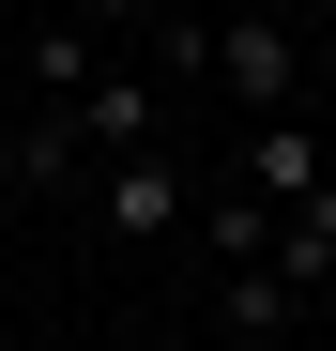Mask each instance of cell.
Here are the masks:
<instances>
[{
    "instance_id": "7",
    "label": "cell",
    "mask_w": 336,
    "mask_h": 351,
    "mask_svg": "<svg viewBox=\"0 0 336 351\" xmlns=\"http://www.w3.org/2000/svg\"><path fill=\"white\" fill-rule=\"evenodd\" d=\"M16 77H46V92H92V31H77V16H31V31H16Z\"/></svg>"
},
{
    "instance_id": "4",
    "label": "cell",
    "mask_w": 336,
    "mask_h": 351,
    "mask_svg": "<svg viewBox=\"0 0 336 351\" xmlns=\"http://www.w3.org/2000/svg\"><path fill=\"white\" fill-rule=\"evenodd\" d=\"M62 123H77V153H107V168H123V153H168V138H153V77H123V62H92V92H62Z\"/></svg>"
},
{
    "instance_id": "1",
    "label": "cell",
    "mask_w": 336,
    "mask_h": 351,
    "mask_svg": "<svg viewBox=\"0 0 336 351\" xmlns=\"http://www.w3.org/2000/svg\"><path fill=\"white\" fill-rule=\"evenodd\" d=\"M92 229H107V245H184V229H199V168H184V153L92 168Z\"/></svg>"
},
{
    "instance_id": "11",
    "label": "cell",
    "mask_w": 336,
    "mask_h": 351,
    "mask_svg": "<svg viewBox=\"0 0 336 351\" xmlns=\"http://www.w3.org/2000/svg\"><path fill=\"white\" fill-rule=\"evenodd\" d=\"M0 184H16V123H0Z\"/></svg>"
},
{
    "instance_id": "9",
    "label": "cell",
    "mask_w": 336,
    "mask_h": 351,
    "mask_svg": "<svg viewBox=\"0 0 336 351\" xmlns=\"http://www.w3.org/2000/svg\"><path fill=\"white\" fill-rule=\"evenodd\" d=\"M77 31H153V0H62Z\"/></svg>"
},
{
    "instance_id": "6",
    "label": "cell",
    "mask_w": 336,
    "mask_h": 351,
    "mask_svg": "<svg viewBox=\"0 0 336 351\" xmlns=\"http://www.w3.org/2000/svg\"><path fill=\"white\" fill-rule=\"evenodd\" d=\"M275 290H291V306H306V290H336V199H306V214H275V260H260Z\"/></svg>"
},
{
    "instance_id": "2",
    "label": "cell",
    "mask_w": 336,
    "mask_h": 351,
    "mask_svg": "<svg viewBox=\"0 0 336 351\" xmlns=\"http://www.w3.org/2000/svg\"><path fill=\"white\" fill-rule=\"evenodd\" d=\"M214 92H230L245 123H291L306 107V16H230L214 31Z\"/></svg>"
},
{
    "instance_id": "10",
    "label": "cell",
    "mask_w": 336,
    "mask_h": 351,
    "mask_svg": "<svg viewBox=\"0 0 336 351\" xmlns=\"http://www.w3.org/2000/svg\"><path fill=\"white\" fill-rule=\"evenodd\" d=\"M16 31H31V0H0V46H16Z\"/></svg>"
},
{
    "instance_id": "5",
    "label": "cell",
    "mask_w": 336,
    "mask_h": 351,
    "mask_svg": "<svg viewBox=\"0 0 336 351\" xmlns=\"http://www.w3.org/2000/svg\"><path fill=\"white\" fill-rule=\"evenodd\" d=\"M184 245H214V275H260L275 260V214L230 184V168H214V184H199V229H184Z\"/></svg>"
},
{
    "instance_id": "8",
    "label": "cell",
    "mask_w": 336,
    "mask_h": 351,
    "mask_svg": "<svg viewBox=\"0 0 336 351\" xmlns=\"http://www.w3.org/2000/svg\"><path fill=\"white\" fill-rule=\"evenodd\" d=\"M16 184H77V123H31L16 138Z\"/></svg>"
},
{
    "instance_id": "3",
    "label": "cell",
    "mask_w": 336,
    "mask_h": 351,
    "mask_svg": "<svg viewBox=\"0 0 336 351\" xmlns=\"http://www.w3.org/2000/svg\"><path fill=\"white\" fill-rule=\"evenodd\" d=\"M230 184L260 214H306V199H336V138L306 123V107H291V123H245V168H230Z\"/></svg>"
},
{
    "instance_id": "12",
    "label": "cell",
    "mask_w": 336,
    "mask_h": 351,
    "mask_svg": "<svg viewBox=\"0 0 336 351\" xmlns=\"http://www.w3.org/2000/svg\"><path fill=\"white\" fill-rule=\"evenodd\" d=\"M153 16H199V0H153Z\"/></svg>"
}]
</instances>
